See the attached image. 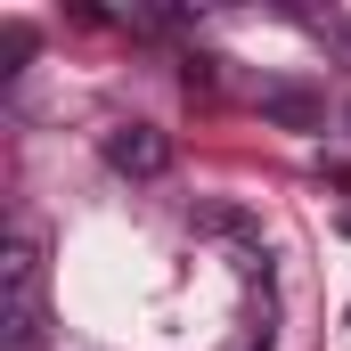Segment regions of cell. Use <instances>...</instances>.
Wrapping results in <instances>:
<instances>
[{
  "label": "cell",
  "mask_w": 351,
  "mask_h": 351,
  "mask_svg": "<svg viewBox=\"0 0 351 351\" xmlns=\"http://www.w3.org/2000/svg\"><path fill=\"white\" fill-rule=\"evenodd\" d=\"M0 58H8V74H16V66L33 58V25H8V33H0Z\"/></svg>",
  "instance_id": "cell-5"
},
{
  "label": "cell",
  "mask_w": 351,
  "mask_h": 351,
  "mask_svg": "<svg viewBox=\"0 0 351 351\" xmlns=\"http://www.w3.org/2000/svg\"><path fill=\"white\" fill-rule=\"evenodd\" d=\"M343 131H351V106H343Z\"/></svg>",
  "instance_id": "cell-8"
},
{
  "label": "cell",
  "mask_w": 351,
  "mask_h": 351,
  "mask_svg": "<svg viewBox=\"0 0 351 351\" xmlns=\"http://www.w3.org/2000/svg\"><path fill=\"white\" fill-rule=\"evenodd\" d=\"M343 237H351V213H343Z\"/></svg>",
  "instance_id": "cell-7"
},
{
  "label": "cell",
  "mask_w": 351,
  "mask_h": 351,
  "mask_svg": "<svg viewBox=\"0 0 351 351\" xmlns=\"http://www.w3.org/2000/svg\"><path fill=\"white\" fill-rule=\"evenodd\" d=\"M262 123H278V131H319L327 123V98L311 82H262Z\"/></svg>",
  "instance_id": "cell-2"
},
{
  "label": "cell",
  "mask_w": 351,
  "mask_h": 351,
  "mask_svg": "<svg viewBox=\"0 0 351 351\" xmlns=\"http://www.w3.org/2000/svg\"><path fill=\"white\" fill-rule=\"evenodd\" d=\"M106 164L123 180H164L172 172V131H156V123H114V131H106Z\"/></svg>",
  "instance_id": "cell-1"
},
{
  "label": "cell",
  "mask_w": 351,
  "mask_h": 351,
  "mask_svg": "<svg viewBox=\"0 0 351 351\" xmlns=\"http://www.w3.org/2000/svg\"><path fill=\"white\" fill-rule=\"evenodd\" d=\"M188 229H196V237H237L245 254L262 245V221H254L245 204H196V213H188Z\"/></svg>",
  "instance_id": "cell-4"
},
{
  "label": "cell",
  "mask_w": 351,
  "mask_h": 351,
  "mask_svg": "<svg viewBox=\"0 0 351 351\" xmlns=\"http://www.w3.org/2000/svg\"><path fill=\"white\" fill-rule=\"evenodd\" d=\"M245 351H269V327H262V335H245Z\"/></svg>",
  "instance_id": "cell-6"
},
{
  "label": "cell",
  "mask_w": 351,
  "mask_h": 351,
  "mask_svg": "<svg viewBox=\"0 0 351 351\" xmlns=\"http://www.w3.org/2000/svg\"><path fill=\"white\" fill-rule=\"evenodd\" d=\"M0 302L8 311H41V245L33 237H8V254H0Z\"/></svg>",
  "instance_id": "cell-3"
}]
</instances>
